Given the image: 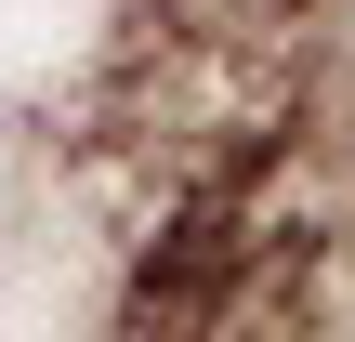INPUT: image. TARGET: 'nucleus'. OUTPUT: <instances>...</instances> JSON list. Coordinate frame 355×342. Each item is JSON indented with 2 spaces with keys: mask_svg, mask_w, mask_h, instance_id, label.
<instances>
[]
</instances>
